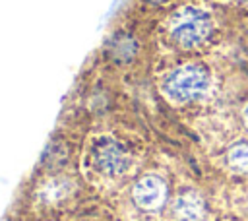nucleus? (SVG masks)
I'll return each instance as SVG.
<instances>
[{"mask_svg": "<svg viewBox=\"0 0 248 221\" xmlns=\"http://www.w3.org/2000/svg\"><path fill=\"white\" fill-rule=\"evenodd\" d=\"M91 161L97 171L108 176H118L128 167V155L122 149V145L107 136L95 140L91 147Z\"/></svg>", "mask_w": 248, "mask_h": 221, "instance_id": "obj_3", "label": "nucleus"}, {"mask_svg": "<svg viewBox=\"0 0 248 221\" xmlns=\"http://www.w3.org/2000/svg\"><path fill=\"white\" fill-rule=\"evenodd\" d=\"M132 198L136 205L145 211L159 209L167 200V184L157 174H145L134 184Z\"/></svg>", "mask_w": 248, "mask_h": 221, "instance_id": "obj_4", "label": "nucleus"}, {"mask_svg": "<svg viewBox=\"0 0 248 221\" xmlns=\"http://www.w3.org/2000/svg\"><path fill=\"white\" fill-rule=\"evenodd\" d=\"M172 215L176 221H202L205 217L203 198L194 190L178 194L172 202Z\"/></svg>", "mask_w": 248, "mask_h": 221, "instance_id": "obj_5", "label": "nucleus"}, {"mask_svg": "<svg viewBox=\"0 0 248 221\" xmlns=\"http://www.w3.org/2000/svg\"><path fill=\"white\" fill-rule=\"evenodd\" d=\"M134 52H136V43L128 37H120L112 43V54L116 56V60H128Z\"/></svg>", "mask_w": 248, "mask_h": 221, "instance_id": "obj_7", "label": "nucleus"}, {"mask_svg": "<svg viewBox=\"0 0 248 221\" xmlns=\"http://www.w3.org/2000/svg\"><path fill=\"white\" fill-rule=\"evenodd\" d=\"M209 87V74L200 64H184L169 72L163 79L165 95L174 103H188L202 97Z\"/></svg>", "mask_w": 248, "mask_h": 221, "instance_id": "obj_1", "label": "nucleus"}, {"mask_svg": "<svg viewBox=\"0 0 248 221\" xmlns=\"http://www.w3.org/2000/svg\"><path fill=\"white\" fill-rule=\"evenodd\" d=\"M227 163L238 173H248V143H234L227 151Z\"/></svg>", "mask_w": 248, "mask_h": 221, "instance_id": "obj_6", "label": "nucleus"}, {"mask_svg": "<svg viewBox=\"0 0 248 221\" xmlns=\"http://www.w3.org/2000/svg\"><path fill=\"white\" fill-rule=\"evenodd\" d=\"M170 39L182 48H194L202 45L211 33V19L200 8H180L169 21Z\"/></svg>", "mask_w": 248, "mask_h": 221, "instance_id": "obj_2", "label": "nucleus"}, {"mask_svg": "<svg viewBox=\"0 0 248 221\" xmlns=\"http://www.w3.org/2000/svg\"><path fill=\"white\" fill-rule=\"evenodd\" d=\"M242 120H244V126L248 128V103H246L244 109H242Z\"/></svg>", "mask_w": 248, "mask_h": 221, "instance_id": "obj_8", "label": "nucleus"}, {"mask_svg": "<svg viewBox=\"0 0 248 221\" xmlns=\"http://www.w3.org/2000/svg\"><path fill=\"white\" fill-rule=\"evenodd\" d=\"M153 2H165V0H153Z\"/></svg>", "mask_w": 248, "mask_h": 221, "instance_id": "obj_9", "label": "nucleus"}]
</instances>
